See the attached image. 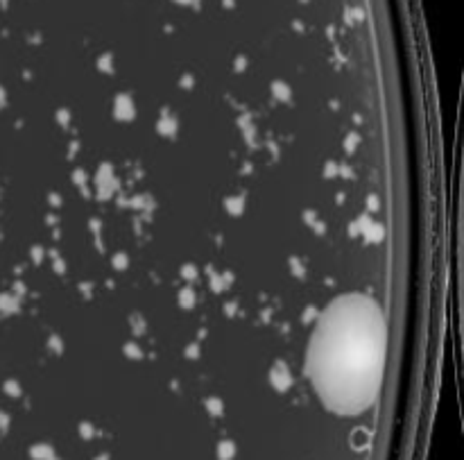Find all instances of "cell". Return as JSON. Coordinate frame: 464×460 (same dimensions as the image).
Returning a JSON list of instances; mask_svg holds the SVG:
<instances>
[{
  "label": "cell",
  "mask_w": 464,
  "mask_h": 460,
  "mask_svg": "<svg viewBox=\"0 0 464 460\" xmlns=\"http://www.w3.org/2000/svg\"><path fill=\"white\" fill-rule=\"evenodd\" d=\"M385 318L374 299L342 295L319 315L306 374L328 410L358 415L374 404L385 369Z\"/></svg>",
  "instance_id": "cell-1"
},
{
  "label": "cell",
  "mask_w": 464,
  "mask_h": 460,
  "mask_svg": "<svg viewBox=\"0 0 464 460\" xmlns=\"http://www.w3.org/2000/svg\"><path fill=\"white\" fill-rule=\"evenodd\" d=\"M369 442H372V433L364 431V428H358V431L351 433V446H353V449H358V451L367 449Z\"/></svg>",
  "instance_id": "cell-2"
}]
</instances>
